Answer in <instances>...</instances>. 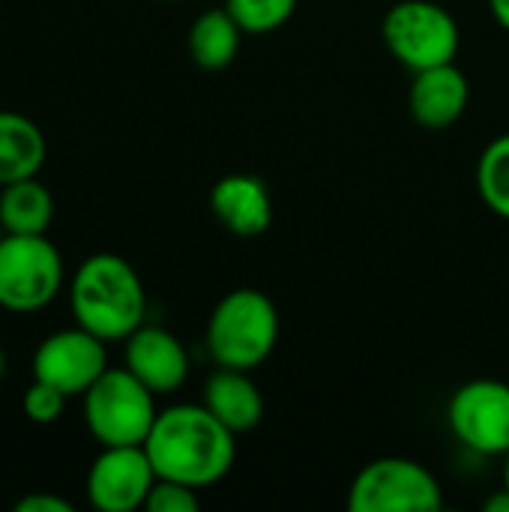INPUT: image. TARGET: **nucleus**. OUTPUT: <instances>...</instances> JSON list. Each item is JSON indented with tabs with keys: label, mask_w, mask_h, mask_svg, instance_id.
<instances>
[{
	"label": "nucleus",
	"mask_w": 509,
	"mask_h": 512,
	"mask_svg": "<svg viewBox=\"0 0 509 512\" xmlns=\"http://www.w3.org/2000/svg\"><path fill=\"white\" fill-rule=\"evenodd\" d=\"M243 27L228 9H207L189 27V54L201 69H225L240 51Z\"/></svg>",
	"instance_id": "17"
},
{
	"label": "nucleus",
	"mask_w": 509,
	"mask_h": 512,
	"mask_svg": "<svg viewBox=\"0 0 509 512\" xmlns=\"http://www.w3.org/2000/svg\"><path fill=\"white\" fill-rule=\"evenodd\" d=\"M201 501H198V489L177 483V480H156L144 510L150 512H198Z\"/></svg>",
	"instance_id": "21"
},
{
	"label": "nucleus",
	"mask_w": 509,
	"mask_h": 512,
	"mask_svg": "<svg viewBox=\"0 0 509 512\" xmlns=\"http://www.w3.org/2000/svg\"><path fill=\"white\" fill-rule=\"evenodd\" d=\"M156 393L126 366L105 369L84 393V423L102 447H138L156 423Z\"/></svg>",
	"instance_id": "4"
},
{
	"label": "nucleus",
	"mask_w": 509,
	"mask_h": 512,
	"mask_svg": "<svg viewBox=\"0 0 509 512\" xmlns=\"http://www.w3.org/2000/svg\"><path fill=\"white\" fill-rule=\"evenodd\" d=\"M225 9L243 33H273L294 15L297 0H225Z\"/></svg>",
	"instance_id": "19"
},
{
	"label": "nucleus",
	"mask_w": 509,
	"mask_h": 512,
	"mask_svg": "<svg viewBox=\"0 0 509 512\" xmlns=\"http://www.w3.org/2000/svg\"><path fill=\"white\" fill-rule=\"evenodd\" d=\"M108 342L84 327L48 336L33 354V378L57 387L66 396H84L108 369Z\"/></svg>",
	"instance_id": "9"
},
{
	"label": "nucleus",
	"mask_w": 509,
	"mask_h": 512,
	"mask_svg": "<svg viewBox=\"0 0 509 512\" xmlns=\"http://www.w3.org/2000/svg\"><path fill=\"white\" fill-rule=\"evenodd\" d=\"M483 510L486 512H509V489L504 486L498 495H492L486 504H483Z\"/></svg>",
	"instance_id": "23"
},
{
	"label": "nucleus",
	"mask_w": 509,
	"mask_h": 512,
	"mask_svg": "<svg viewBox=\"0 0 509 512\" xmlns=\"http://www.w3.org/2000/svg\"><path fill=\"white\" fill-rule=\"evenodd\" d=\"M51 219H54V198L36 177L0 186L3 234H45Z\"/></svg>",
	"instance_id": "16"
},
{
	"label": "nucleus",
	"mask_w": 509,
	"mask_h": 512,
	"mask_svg": "<svg viewBox=\"0 0 509 512\" xmlns=\"http://www.w3.org/2000/svg\"><path fill=\"white\" fill-rule=\"evenodd\" d=\"M477 189L492 213L509 219V132L483 150L477 162Z\"/></svg>",
	"instance_id": "18"
},
{
	"label": "nucleus",
	"mask_w": 509,
	"mask_h": 512,
	"mask_svg": "<svg viewBox=\"0 0 509 512\" xmlns=\"http://www.w3.org/2000/svg\"><path fill=\"white\" fill-rule=\"evenodd\" d=\"M504 486L509 489V453H507V468H504Z\"/></svg>",
	"instance_id": "26"
},
{
	"label": "nucleus",
	"mask_w": 509,
	"mask_h": 512,
	"mask_svg": "<svg viewBox=\"0 0 509 512\" xmlns=\"http://www.w3.org/2000/svg\"><path fill=\"white\" fill-rule=\"evenodd\" d=\"M384 42L390 54L420 72L441 63H453L459 54V21L435 0H402L384 15Z\"/></svg>",
	"instance_id": "6"
},
{
	"label": "nucleus",
	"mask_w": 509,
	"mask_h": 512,
	"mask_svg": "<svg viewBox=\"0 0 509 512\" xmlns=\"http://www.w3.org/2000/svg\"><path fill=\"white\" fill-rule=\"evenodd\" d=\"M204 405L225 423L234 435L252 432L264 417V396L258 384L240 369H219L207 378Z\"/></svg>",
	"instance_id": "14"
},
{
	"label": "nucleus",
	"mask_w": 509,
	"mask_h": 512,
	"mask_svg": "<svg viewBox=\"0 0 509 512\" xmlns=\"http://www.w3.org/2000/svg\"><path fill=\"white\" fill-rule=\"evenodd\" d=\"M216 219L237 237H258L273 222L270 189L255 174H228L210 192Z\"/></svg>",
	"instance_id": "13"
},
{
	"label": "nucleus",
	"mask_w": 509,
	"mask_h": 512,
	"mask_svg": "<svg viewBox=\"0 0 509 512\" xmlns=\"http://www.w3.org/2000/svg\"><path fill=\"white\" fill-rule=\"evenodd\" d=\"M168 3H177V0H168Z\"/></svg>",
	"instance_id": "27"
},
{
	"label": "nucleus",
	"mask_w": 509,
	"mask_h": 512,
	"mask_svg": "<svg viewBox=\"0 0 509 512\" xmlns=\"http://www.w3.org/2000/svg\"><path fill=\"white\" fill-rule=\"evenodd\" d=\"M279 312L264 291L237 288L225 294L207 321V351L225 369H258L276 348Z\"/></svg>",
	"instance_id": "3"
},
{
	"label": "nucleus",
	"mask_w": 509,
	"mask_h": 512,
	"mask_svg": "<svg viewBox=\"0 0 509 512\" xmlns=\"http://www.w3.org/2000/svg\"><path fill=\"white\" fill-rule=\"evenodd\" d=\"M45 153V135L30 117L0 111V186L36 177L45 165Z\"/></svg>",
	"instance_id": "15"
},
{
	"label": "nucleus",
	"mask_w": 509,
	"mask_h": 512,
	"mask_svg": "<svg viewBox=\"0 0 509 512\" xmlns=\"http://www.w3.org/2000/svg\"><path fill=\"white\" fill-rule=\"evenodd\" d=\"M441 507L444 489L438 477L426 465L402 456L375 459L348 489L351 512H429Z\"/></svg>",
	"instance_id": "7"
},
{
	"label": "nucleus",
	"mask_w": 509,
	"mask_h": 512,
	"mask_svg": "<svg viewBox=\"0 0 509 512\" xmlns=\"http://www.w3.org/2000/svg\"><path fill=\"white\" fill-rule=\"evenodd\" d=\"M156 480L144 444L102 447L87 471V498L99 512H132L147 504Z\"/></svg>",
	"instance_id": "10"
},
{
	"label": "nucleus",
	"mask_w": 509,
	"mask_h": 512,
	"mask_svg": "<svg viewBox=\"0 0 509 512\" xmlns=\"http://www.w3.org/2000/svg\"><path fill=\"white\" fill-rule=\"evenodd\" d=\"M447 420L459 444L480 456L509 453V384L480 378L462 384L447 408Z\"/></svg>",
	"instance_id": "8"
},
{
	"label": "nucleus",
	"mask_w": 509,
	"mask_h": 512,
	"mask_svg": "<svg viewBox=\"0 0 509 512\" xmlns=\"http://www.w3.org/2000/svg\"><path fill=\"white\" fill-rule=\"evenodd\" d=\"M489 9H492L495 21L509 33V0H489Z\"/></svg>",
	"instance_id": "24"
},
{
	"label": "nucleus",
	"mask_w": 509,
	"mask_h": 512,
	"mask_svg": "<svg viewBox=\"0 0 509 512\" xmlns=\"http://www.w3.org/2000/svg\"><path fill=\"white\" fill-rule=\"evenodd\" d=\"M3 375H6V354L0 351V381H3Z\"/></svg>",
	"instance_id": "25"
},
{
	"label": "nucleus",
	"mask_w": 509,
	"mask_h": 512,
	"mask_svg": "<svg viewBox=\"0 0 509 512\" xmlns=\"http://www.w3.org/2000/svg\"><path fill=\"white\" fill-rule=\"evenodd\" d=\"M63 288V258L45 234L0 237V309L30 315Z\"/></svg>",
	"instance_id": "5"
},
{
	"label": "nucleus",
	"mask_w": 509,
	"mask_h": 512,
	"mask_svg": "<svg viewBox=\"0 0 509 512\" xmlns=\"http://www.w3.org/2000/svg\"><path fill=\"white\" fill-rule=\"evenodd\" d=\"M123 366L156 396L180 390L189 378V354L183 342L174 333L150 324H141L126 339Z\"/></svg>",
	"instance_id": "11"
},
{
	"label": "nucleus",
	"mask_w": 509,
	"mask_h": 512,
	"mask_svg": "<svg viewBox=\"0 0 509 512\" xmlns=\"http://www.w3.org/2000/svg\"><path fill=\"white\" fill-rule=\"evenodd\" d=\"M468 99H471V87H468L465 72L456 63H441V66L414 72L408 105L420 126L426 129L453 126L465 114Z\"/></svg>",
	"instance_id": "12"
},
{
	"label": "nucleus",
	"mask_w": 509,
	"mask_h": 512,
	"mask_svg": "<svg viewBox=\"0 0 509 512\" xmlns=\"http://www.w3.org/2000/svg\"><path fill=\"white\" fill-rule=\"evenodd\" d=\"M15 512H72V504L57 495H27L15 504Z\"/></svg>",
	"instance_id": "22"
},
{
	"label": "nucleus",
	"mask_w": 509,
	"mask_h": 512,
	"mask_svg": "<svg viewBox=\"0 0 509 512\" xmlns=\"http://www.w3.org/2000/svg\"><path fill=\"white\" fill-rule=\"evenodd\" d=\"M66 399H69V396L60 393L57 387H51V384L33 378V384H30L27 393H24V414H27L30 423L51 426V423L60 420L63 408H66Z\"/></svg>",
	"instance_id": "20"
},
{
	"label": "nucleus",
	"mask_w": 509,
	"mask_h": 512,
	"mask_svg": "<svg viewBox=\"0 0 509 512\" xmlns=\"http://www.w3.org/2000/svg\"><path fill=\"white\" fill-rule=\"evenodd\" d=\"M69 309L75 324L102 342H126L144 324L147 294L129 261L99 252L75 270L69 282Z\"/></svg>",
	"instance_id": "2"
},
{
	"label": "nucleus",
	"mask_w": 509,
	"mask_h": 512,
	"mask_svg": "<svg viewBox=\"0 0 509 512\" xmlns=\"http://www.w3.org/2000/svg\"><path fill=\"white\" fill-rule=\"evenodd\" d=\"M237 435L207 405H171L156 414L144 441L156 477L192 489L219 483L237 459Z\"/></svg>",
	"instance_id": "1"
}]
</instances>
